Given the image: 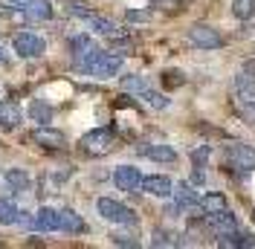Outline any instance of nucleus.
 Listing matches in <instances>:
<instances>
[{
    "label": "nucleus",
    "mask_w": 255,
    "mask_h": 249,
    "mask_svg": "<svg viewBox=\"0 0 255 249\" xmlns=\"http://www.w3.org/2000/svg\"><path fill=\"white\" fill-rule=\"evenodd\" d=\"M223 209H226V197L218 194V191H209V194L200 197V212L203 215H215V212H223Z\"/></svg>",
    "instance_id": "17"
},
{
    "label": "nucleus",
    "mask_w": 255,
    "mask_h": 249,
    "mask_svg": "<svg viewBox=\"0 0 255 249\" xmlns=\"http://www.w3.org/2000/svg\"><path fill=\"white\" fill-rule=\"evenodd\" d=\"M253 220H255V212H253Z\"/></svg>",
    "instance_id": "36"
},
{
    "label": "nucleus",
    "mask_w": 255,
    "mask_h": 249,
    "mask_svg": "<svg viewBox=\"0 0 255 249\" xmlns=\"http://www.w3.org/2000/svg\"><path fill=\"white\" fill-rule=\"evenodd\" d=\"M96 206H99V215H102L105 220H111V223H133V220H136V215H133L128 206H122L119 200L102 197Z\"/></svg>",
    "instance_id": "3"
},
{
    "label": "nucleus",
    "mask_w": 255,
    "mask_h": 249,
    "mask_svg": "<svg viewBox=\"0 0 255 249\" xmlns=\"http://www.w3.org/2000/svg\"><path fill=\"white\" fill-rule=\"evenodd\" d=\"M148 12H128V20H136V23H139V20H148Z\"/></svg>",
    "instance_id": "33"
},
{
    "label": "nucleus",
    "mask_w": 255,
    "mask_h": 249,
    "mask_svg": "<svg viewBox=\"0 0 255 249\" xmlns=\"http://www.w3.org/2000/svg\"><path fill=\"white\" fill-rule=\"evenodd\" d=\"M12 47H15V52L20 55V58H38V55H44L47 44H44V38H41V35H32V32H20V35H15Z\"/></svg>",
    "instance_id": "4"
},
{
    "label": "nucleus",
    "mask_w": 255,
    "mask_h": 249,
    "mask_svg": "<svg viewBox=\"0 0 255 249\" xmlns=\"http://www.w3.org/2000/svg\"><path fill=\"white\" fill-rule=\"evenodd\" d=\"M171 194L177 197V203H180V206H189V209L200 206V197L194 194V188H191L189 183H180V186H177L174 191H171Z\"/></svg>",
    "instance_id": "19"
},
{
    "label": "nucleus",
    "mask_w": 255,
    "mask_h": 249,
    "mask_svg": "<svg viewBox=\"0 0 255 249\" xmlns=\"http://www.w3.org/2000/svg\"><path fill=\"white\" fill-rule=\"evenodd\" d=\"M226 156H229V162L235 168H241V171H255V148H250V145L235 142V145L226 148Z\"/></svg>",
    "instance_id": "6"
},
{
    "label": "nucleus",
    "mask_w": 255,
    "mask_h": 249,
    "mask_svg": "<svg viewBox=\"0 0 255 249\" xmlns=\"http://www.w3.org/2000/svg\"><path fill=\"white\" fill-rule=\"evenodd\" d=\"M191 159H194L197 165H203V162H206V159H209V148H197V151L191 154Z\"/></svg>",
    "instance_id": "31"
},
{
    "label": "nucleus",
    "mask_w": 255,
    "mask_h": 249,
    "mask_svg": "<svg viewBox=\"0 0 255 249\" xmlns=\"http://www.w3.org/2000/svg\"><path fill=\"white\" fill-rule=\"evenodd\" d=\"M142 191L145 194H154V197H171L174 191V183L162 174H154V177H142Z\"/></svg>",
    "instance_id": "11"
},
{
    "label": "nucleus",
    "mask_w": 255,
    "mask_h": 249,
    "mask_svg": "<svg viewBox=\"0 0 255 249\" xmlns=\"http://www.w3.org/2000/svg\"><path fill=\"white\" fill-rule=\"evenodd\" d=\"M0 64H6V52L3 49H0Z\"/></svg>",
    "instance_id": "35"
},
{
    "label": "nucleus",
    "mask_w": 255,
    "mask_h": 249,
    "mask_svg": "<svg viewBox=\"0 0 255 249\" xmlns=\"http://www.w3.org/2000/svg\"><path fill=\"white\" fill-rule=\"evenodd\" d=\"M29 116L35 119V122H52V108H49L47 102H32L29 105Z\"/></svg>",
    "instance_id": "22"
},
{
    "label": "nucleus",
    "mask_w": 255,
    "mask_h": 249,
    "mask_svg": "<svg viewBox=\"0 0 255 249\" xmlns=\"http://www.w3.org/2000/svg\"><path fill=\"white\" fill-rule=\"evenodd\" d=\"M209 218V229L218 235H232V232H238V218L229 212V209H223V212H215V215H206Z\"/></svg>",
    "instance_id": "8"
},
{
    "label": "nucleus",
    "mask_w": 255,
    "mask_h": 249,
    "mask_svg": "<svg viewBox=\"0 0 255 249\" xmlns=\"http://www.w3.org/2000/svg\"><path fill=\"white\" fill-rule=\"evenodd\" d=\"M32 226L38 229V232H58V212L55 209H41L38 215H35V220H32Z\"/></svg>",
    "instance_id": "14"
},
{
    "label": "nucleus",
    "mask_w": 255,
    "mask_h": 249,
    "mask_svg": "<svg viewBox=\"0 0 255 249\" xmlns=\"http://www.w3.org/2000/svg\"><path fill=\"white\" fill-rule=\"evenodd\" d=\"M151 244H154V247H177L180 241H174V235H171V232H162V229H157Z\"/></svg>",
    "instance_id": "27"
},
{
    "label": "nucleus",
    "mask_w": 255,
    "mask_h": 249,
    "mask_svg": "<svg viewBox=\"0 0 255 249\" xmlns=\"http://www.w3.org/2000/svg\"><path fill=\"white\" fill-rule=\"evenodd\" d=\"M23 17L26 20H49L52 17V3L49 0H29L23 6Z\"/></svg>",
    "instance_id": "13"
},
{
    "label": "nucleus",
    "mask_w": 255,
    "mask_h": 249,
    "mask_svg": "<svg viewBox=\"0 0 255 249\" xmlns=\"http://www.w3.org/2000/svg\"><path fill=\"white\" fill-rule=\"evenodd\" d=\"M29 139L35 145H41V148H49V151H58L67 145V136H64L61 130H52V127H38V130H32Z\"/></svg>",
    "instance_id": "9"
},
{
    "label": "nucleus",
    "mask_w": 255,
    "mask_h": 249,
    "mask_svg": "<svg viewBox=\"0 0 255 249\" xmlns=\"http://www.w3.org/2000/svg\"><path fill=\"white\" fill-rule=\"evenodd\" d=\"M241 247H244V249H253L255 247V235H241Z\"/></svg>",
    "instance_id": "32"
},
{
    "label": "nucleus",
    "mask_w": 255,
    "mask_h": 249,
    "mask_svg": "<svg viewBox=\"0 0 255 249\" xmlns=\"http://www.w3.org/2000/svg\"><path fill=\"white\" fill-rule=\"evenodd\" d=\"M232 93L238 99V105H255V78L253 76H235L232 81Z\"/></svg>",
    "instance_id": "10"
},
{
    "label": "nucleus",
    "mask_w": 255,
    "mask_h": 249,
    "mask_svg": "<svg viewBox=\"0 0 255 249\" xmlns=\"http://www.w3.org/2000/svg\"><path fill=\"white\" fill-rule=\"evenodd\" d=\"M122 87L142 96V90L148 87V84H145V78H142V76H125V78H122Z\"/></svg>",
    "instance_id": "26"
},
{
    "label": "nucleus",
    "mask_w": 255,
    "mask_h": 249,
    "mask_svg": "<svg viewBox=\"0 0 255 249\" xmlns=\"http://www.w3.org/2000/svg\"><path fill=\"white\" fill-rule=\"evenodd\" d=\"M9 3H12V6H20V9H23V6H26L29 0H9Z\"/></svg>",
    "instance_id": "34"
},
{
    "label": "nucleus",
    "mask_w": 255,
    "mask_h": 249,
    "mask_svg": "<svg viewBox=\"0 0 255 249\" xmlns=\"http://www.w3.org/2000/svg\"><path fill=\"white\" fill-rule=\"evenodd\" d=\"M87 20H90V26H93L99 35H113V29H116V26H113V20H108V17H99V15H93V12L87 15Z\"/></svg>",
    "instance_id": "24"
},
{
    "label": "nucleus",
    "mask_w": 255,
    "mask_h": 249,
    "mask_svg": "<svg viewBox=\"0 0 255 249\" xmlns=\"http://www.w3.org/2000/svg\"><path fill=\"white\" fill-rule=\"evenodd\" d=\"M81 151L87 156H105L113 151V145H116V133H113V127H96L90 133H84L81 136Z\"/></svg>",
    "instance_id": "2"
},
{
    "label": "nucleus",
    "mask_w": 255,
    "mask_h": 249,
    "mask_svg": "<svg viewBox=\"0 0 255 249\" xmlns=\"http://www.w3.org/2000/svg\"><path fill=\"white\" fill-rule=\"evenodd\" d=\"M20 122V108L15 102H0V127H15Z\"/></svg>",
    "instance_id": "18"
},
{
    "label": "nucleus",
    "mask_w": 255,
    "mask_h": 249,
    "mask_svg": "<svg viewBox=\"0 0 255 249\" xmlns=\"http://www.w3.org/2000/svg\"><path fill=\"white\" fill-rule=\"evenodd\" d=\"M17 218H20V212H17L15 206L9 200H0V223L3 226H12V223H17Z\"/></svg>",
    "instance_id": "23"
},
{
    "label": "nucleus",
    "mask_w": 255,
    "mask_h": 249,
    "mask_svg": "<svg viewBox=\"0 0 255 249\" xmlns=\"http://www.w3.org/2000/svg\"><path fill=\"white\" fill-rule=\"evenodd\" d=\"M189 41L194 44V47H200V49H218V47H223L221 32L212 29V26H206V23L191 26V29H189Z\"/></svg>",
    "instance_id": "5"
},
{
    "label": "nucleus",
    "mask_w": 255,
    "mask_h": 249,
    "mask_svg": "<svg viewBox=\"0 0 255 249\" xmlns=\"http://www.w3.org/2000/svg\"><path fill=\"white\" fill-rule=\"evenodd\" d=\"M162 81H165L168 87H180V84H183L186 78H183V73H177V70H171V73H165V76H162Z\"/></svg>",
    "instance_id": "28"
},
{
    "label": "nucleus",
    "mask_w": 255,
    "mask_h": 249,
    "mask_svg": "<svg viewBox=\"0 0 255 249\" xmlns=\"http://www.w3.org/2000/svg\"><path fill=\"white\" fill-rule=\"evenodd\" d=\"M6 183L12 186V191H26L29 188V177L20 168H12V171H6Z\"/></svg>",
    "instance_id": "20"
},
{
    "label": "nucleus",
    "mask_w": 255,
    "mask_h": 249,
    "mask_svg": "<svg viewBox=\"0 0 255 249\" xmlns=\"http://www.w3.org/2000/svg\"><path fill=\"white\" fill-rule=\"evenodd\" d=\"M113 183H116L119 191H136V188L142 186V174H139V168H133V165H119L113 171Z\"/></svg>",
    "instance_id": "7"
},
{
    "label": "nucleus",
    "mask_w": 255,
    "mask_h": 249,
    "mask_svg": "<svg viewBox=\"0 0 255 249\" xmlns=\"http://www.w3.org/2000/svg\"><path fill=\"white\" fill-rule=\"evenodd\" d=\"M67 12H70V15H76V17H84V20H87V15H90V12H87L81 3H76V0H70V3H67Z\"/></svg>",
    "instance_id": "29"
},
{
    "label": "nucleus",
    "mask_w": 255,
    "mask_h": 249,
    "mask_svg": "<svg viewBox=\"0 0 255 249\" xmlns=\"http://www.w3.org/2000/svg\"><path fill=\"white\" fill-rule=\"evenodd\" d=\"M113 244L116 247H136V238H130V235H113Z\"/></svg>",
    "instance_id": "30"
},
{
    "label": "nucleus",
    "mask_w": 255,
    "mask_h": 249,
    "mask_svg": "<svg viewBox=\"0 0 255 249\" xmlns=\"http://www.w3.org/2000/svg\"><path fill=\"white\" fill-rule=\"evenodd\" d=\"M142 99H145V102H148V105H151L154 110L168 108V99H165L162 93H157V90H148V87H145V90H142Z\"/></svg>",
    "instance_id": "25"
},
{
    "label": "nucleus",
    "mask_w": 255,
    "mask_h": 249,
    "mask_svg": "<svg viewBox=\"0 0 255 249\" xmlns=\"http://www.w3.org/2000/svg\"><path fill=\"white\" fill-rule=\"evenodd\" d=\"M81 73H90L96 78H111L122 70V58L119 55H111V52H102V49H93L81 64H76Z\"/></svg>",
    "instance_id": "1"
},
{
    "label": "nucleus",
    "mask_w": 255,
    "mask_h": 249,
    "mask_svg": "<svg viewBox=\"0 0 255 249\" xmlns=\"http://www.w3.org/2000/svg\"><path fill=\"white\" fill-rule=\"evenodd\" d=\"M70 49H73V58H76V64H81L96 47H93V41H90L87 35H76V38L70 41Z\"/></svg>",
    "instance_id": "16"
},
{
    "label": "nucleus",
    "mask_w": 255,
    "mask_h": 249,
    "mask_svg": "<svg viewBox=\"0 0 255 249\" xmlns=\"http://www.w3.org/2000/svg\"><path fill=\"white\" fill-rule=\"evenodd\" d=\"M232 15L238 20H250L255 15V0H232Z\"/></svg>",
    "instance_id": "21"
},
{
    "label": "nucleus",
    "mask_w": 255,
    "mask_h": 249,
    "mask_svg": "<svg viewBox=\"0 0 255 249\" xmlns=\"http://www.w3.org/2000/svg\"><path fill=\"white\" fill-rule=\"evenodd\" d=\"M136 151L148 159H154V162H174L177 159V151L171 145H139Z\"/></svg>",
    "instance_id": "12"
},
{
    "label": "nucleus",
    "mask_w": 255,
    "mask_h": 249,
    "mask_svg": "<svg viewBox=\"0 0 255 249\" xmlns=\"http://www.w3.org/2000/svg\"><path fill=\"white\" fill-rule=\"evenodd\" d=\"M58 229H64V232H70V235H81L84 232V220L73 209H64V212H58Z\"/></svg>",
    "instance_id": "15"
}]
</instances>
